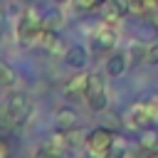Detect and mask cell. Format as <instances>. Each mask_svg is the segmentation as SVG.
<instances>
[{"label":"cell","instance_id":"cell-1","mask_svg":"<svg viewBox=\"0 0 158 158\" xmlns=\"http://www.w3.org/2000/svg\"><path fill=\"white\" fill-rule=\"evenodd\" d=\"M114 143H116V131H111L106 126H99V128L89 131V136H86V148L91 156H111Z\"/></svg>","mask_w":158,"mask_h":158},{"label":"cell","instance_id":"cell-2","mask_svg":"<svg viewBox=\"0 0 158 158\" xmlns=\"http://www.w3.org/2000/svg\"><path fill=\"white\" fill-rule=\"evenodd\" d=\"M42 27H44L42 25V17L32 7H27L25 15L17 20V40L22 44H37V37H40V30Z\"/></svg>","mask_w":158,"mask_h":158},{"label":"cell","instance_id":"cell-3","mask_svg":"<svg viewBox=\"0 0 158 158\" xmlns=\"http://www.w3.org/2000/svg\"><path fill=\"white\" fill-rule=\"evenodd\" d=\"M84 99H86V104H89V109H91V111H106L109 99H106V86H104V79H101L99 74H89Z\"/></svg>","mask_w":158,"mask_h":158},{"label":"cell","instance_id":"cell-4","mask_svg":"<svg viewBox=\"0 0 158 158\" xmlns=\"http://www.w3.org/2000/svg\"><path fill=\"white\" fill-rule=\"evenodd\" d=\"M5 104H7V109H10L12 118H15V123L27 121V118H30V114H32V101H30V99H27V94H22V91L10 94Z\"/></svg>","mask_w":158,"mask_h":158},{"label":"cell","instance_id":"cell-5","mask_svg":"<svg viewBox=\"0 0 158 158\" xmlns=\"http://www.w3.org/2000/svg\"><path fill=\"white\" fill-rule=\"evenodd\" d=\"M126 123H128V128H136V131H143V128H148V126L153 123V118L148 116L143 101H138V104H133V106L128 109V114H126Z\"/></svg>","mask_w":158,"mask_h":158},{"label":"cell","instance_id":"cell-6","mask_svg":"<svg viewBox=\"0 0 158 158\" xmlns=\"http://www.w3.org/2000/svg\"><path fill=\"white\" fill-rule=\"evenodd\" d=\"M94 42H96L99 49H111L116 44V30H114V25L106 22V20L99 22L96 30H94Z\"/></svg>","mask_w":158,"mask_h":158},{"label":"cell","instance_id":"cell-7","mask_svg":"<svg viewBox=\"0 0 158 158\" xmlns=\"http://www.w3.org/2000/svg\"><path fill=\"white\" fill-rule=\"evenodd\" d=\"M86 62H89V52H86L81 44H72V47L64 52V64L72 67V69H77V72L84 69Z\"/></svg>","mask_w":158,"mask_h":158},{"label":"cell","instance_id":"cell-8","mask_svg":"<svg viewBox=\"0 0 158 158\" xmlns=\"http://www.w3.org/2000/svg\"><path fill=\"white\" fill-rule=\"evenodd\" d=\"M104 10H106V22H116V20H121L123 15H128L131 12V2L128 0H106L104 2Z\"/></svg>","mask_w":158,"mask_h":158},{"label":"cell","instance_id":"cell-9","mask_svg":"<svg viewBox=\"0 0 158 158\" xmlns=\"http://www.w3.org/2000/svg\"><path fill=\"white\" fill-rule=\"evenodd\" d=\"M54 121H57V128H59V131H69V128H74V126L79 123V116H77V111H74V109L64 106V109H59V111H57Z\"/></svg>","mask_w":158,"mask_h":158},{"label":"cell","instance_id":"cell-10","mask_svg":"<svg viewBox=\"0 0 158 158\" xmlns=\"http://www.w3.org/2000/svg\"><path fill=\"white\" fill-rule=\"evenodd\" d=\"M123 72H126V54L123 52L109 54V59H106V74L109 77H121Z\"/></svg>","mask_w":158,"mask_h":158},{"label":"cell","instance_id":"cell-11","mask_svg":"<svg viewBox=\"0 0 158 158\" xmlns=\"http://www.w3.org/2000/svg\"><path fill=\"white\" fill-rule=\"evenodd\" d=\"M64 133V143H67V148L72 151V148H79V146H86V131H81L79 126H74V128H69V131H62Z\"/></svg>","mask_w":158,"mask_h":158},{"label":"cell","instance_id":"cell-12","mask_svg":"<svg viewBox=\"0 0 158 158\" xmlns=\"http://www.w3.org/2000/svg\"><path fill=\"white\" fill-rule=\"evenodd\" d=\"M138 146H141L143 153L153 156V151H156V146H158V131H153L151 126L143 128V131H141V141H138Z\"/></svg>","mask_w":158,"mask_h":158},{"label":"cell","instance_id":"cell-13","mask_svg":"<svg viewBox=\"0 0 158 158\" xmlns=\"http://www.w3.org/2000/svg\"><path fill=\"white\" fill-rule=\"evenodd\" d=\"M86 81H89V74H77V77H72L69 81H67V94L69 96H84V91H86Z\"/></svg>","mask_w":158,"mask_h":158},{"label":"cell","instance_id":"cell-14","mask_svg":"<svg viewBox=\"0 0 158 158\" xmlns=\"http://www.w3.org/2000/svg\"><path fill=\"white\" fill-rule=\"evenodd\" d=\"M15 79H17V77H15V69H12L7 62L0 59V86H12Z\"/></svg>","mask_w":158,"mask_h":158},{"label":"cell","instance_id":"cell-15","mask_svg":"<svg viewBox=\"0 0 158 158\" xmlns=\"http://www.w3.org/2000/svg\"><path fill=\"white\" fill-rule=\"evenodd\" d=\"M0 126H2V128H12V126H17L15 118H12V114H10V109H7V104H0Z\"/></svg>","mask_w":158,"mask_h":158},{"label":"cell","instance_id":"cell-16","mask_svg":"<svg viewBox=\"0 0 158 158\" xmlns=\"http://www.w3.org/2000/svg\"><path fill=\"white\" fill-rule=\"evenodd\" d=\"M42 25H44V27H49V30H57V27L62 25V17H59L57 12H52V15H47V17L42 20Z\"/></svg>","mask_w":158,"mask_h":158},{"label":"cell","instance_id":"cell-17","mask_svg":"<svg viewBox=\"0 0 158 158\" xmlns=\"http://www.w3.org/2000/svg\"><path fill=\"white\" fill-rule=\"evenodd\" d=\"M104 118H106V128H111V131H118V128H121V118H118L114 111H109Z\"/></svg>","mask_w":158,"mask_h":158},{"label":"cell","instance_id":"cell-18","mask_svg":"<svg viewBox=\"0 0 158 158\" xmlns=\"http://www.w3.org/2000/svg\"><path fill=\"white\" fill-rule=\"evenodd\" d=\"M146 52H148V47L133 44V49H131V57H133V62H143V59H146Z\"/></svg>","mask_w":158,"mask_h":158},{"label":"cell","instance_id":"cell-19","mask_svg":"<svg viewBox=\"0 0 158 158\" xmlns=\"http://www.w3.org/2000/svg\"><path fill=\"white\" fill-rule=\"evenodd\" d=\"M146 62H148V64H156V67H158V42L148 47V52H146Z\"/></svg>","mask_w":158,"mask_h":158},{"label":"cell","instance_id":"cell-20","mask_svg":"<svg viewBox=\"0 0 158 158\" xmlns=\"http://www.w3.org/2000/svg\"><path fill=\"white\" fill-rule=\"evenodd\" d=\"M77 2V7H81V10H94V7H99L104 0H74Z\"/></svg>","mask_w":158,"mask_h":158},{"label":"cell","instance_id":"cell-21","mask_svg":"<svg viewBox=\"0 0 158 158\" xmlns=\"http://www.w3.org/2000/svg\"><path fill=\"white\" fill-rule=\"evenodd\" d=\"M5 156H10V146L5 138H0V158H5Z\"/></svg>","mask_w":158,"mask_h":158},{"label":"cell","instance_id":"cell-22","mask_svg":"<svg viewBox=\"0 0 158 158\" xmlns=\"http://www.w3.org/2000/svg\"><path fill=\"white\" fill-rule=\"evenodd\" d=\"M148 17H151V22H153V27L158 30V7H156V10H153V12L148 15Z\"/></svg>","mask_w":158,"mask_h":158},{"label":"cell","instance_id":"cell-23","mask_svg":"<svg viewBox=\"0 0 158 158\" xmlns=\"http://www.w3.org/2000/svg\"><path fill=\"white\" fill-rule=\"evenodd\" d=\"M0 22H2V7H0Z\"/></svg>","mask_w":158,"mask_h":158}]
</instances>
